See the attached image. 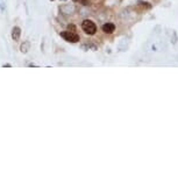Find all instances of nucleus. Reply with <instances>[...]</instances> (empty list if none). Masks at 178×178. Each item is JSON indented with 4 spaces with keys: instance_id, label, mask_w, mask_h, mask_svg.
<instances>
[{
    "instance_id": "f03ea898",
    "label": "nucleus",
    "mask_w": 178,
    "mask_h": 178,
    "mask_svg": "<svg viewBox=\"0 0 178 178\" xmlns=\"http://www.w3.org/2000/svg\"><path fill=\"white\" fill-rule=\"evenodd\" d=\"M61 37L67 41V42H71V43H77L79 42V35L76 34L75 32H69V30H65V32H62L61 33Z\"/></svg>"
},
{
    "instance_id": "423d86ee",
    "label": "nucleus",
    "mask_w": 178,
    "mask_h": 178,
    "mask_svg": "<svg viewBox=\"0 0 178 178\" xmlns=\"http://www.w3.org/2000/svg\"><path fill=\"white\" fill-rule=\"evenodd\" d=\"M73 1H79V2H82L83 5H90L89 0H73Z\"/></svg>"
},
{
    "instance_id": "7ed1b4c3",
    "label": "nucleus",
    "mask_w": 178,
    "mask_h": 178,
    "mask_svg": "<svg viewBox=\"0 0 178 178\" xmlns=\"http://www.w3.org/2000/svg\"><path fill=\"white\" fill-rule=\"evenodd\" d=\"M102 30L105 32L106 34H112L114 30H115V26L113 24H110V22H107L102 26Z\"/></svg>"
},
{
    "instance_id": "39448f33",
    "label": "nucleus",
    "mask_w": 178,
    "mask_h": 178,
    "mask_svg": "<svg viewBox=\"0 0 178 178\" xmlns=\"http://www.w3.org/2000/svg\"><path fill=\"white\" fill-rule=\"evenodd\" d=\"M27 46H29L28 42H26V43H24V44L21 46V51H22V53H27V49H26V47H27Z\"/></svg>"
},
{
    "instance_id": "20e7f679",
    "label": "nucleus",
    "mask_w": 178,
    "mask_h": 178,
    "mask_svg": "<svg viewBox=\"0 0 178 178\" xmlns=\"http://www.w3.org/2000/svg\"><path fill=\"white\" fill-rule=\"evenodd\" d=\"M20 35H21V29L19 27H13V29H12V39L14 41H19Z\"/></svg>"
},
{
    "instance_id": "f257e3e1",
    "label": "nucleus",
    "mask_w": 178,
    "mask_h": 178,
    "mask_svg": "<svg viewBox=\"0 0 178 178\" xmlns=\"http://www.w3.org/2000/svg\"><path fill=\"white\" fill-rule=\"evenodd\" d=\"M82 29L87 35H94L97 32V26L91 20H84L82 24Z\"/></svg>"
}]
</instances>
